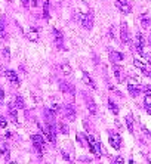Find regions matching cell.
Wrapping results in <instances>:
<instances>
[{"mask_svg":"<svg viewBox=\"0 0 151 164\" xmlns=\"http://www.w3.org/2000/svg\"><path fill=\"white\" fill-rule=\"evenodd\" d=\"M76 18L79 19V22L80 25L86 28V30H91L93 25V18H92V13H80V12H77L76 13Z\"/></svg>","mask_w":151,"mask_h":164,"instance_id":"6da1fadb","label":"cell"},{"mask_svg":"<svg viewBox=\"0 0 151 164\" xmlns=\"http://www.w3.org/2000/svg\"><path fill=\"white\" fill-rule=\"evenodd\" d=\"M31 142H33L34 148L40 152V155H43L45 148H46V142L43 139V136H40V135H31Z\"/></svg>","mask_w":151,"mask_h":164,"instance_id":"7a4b0ae2","label":"cell"},{"mask_svg":"<svg viewBox=\"0 0 151 164\" xmlns=\"http://www.w3.org/2000/svg\"><path fill=\"white\" fill-rule=\"evenodd\" d=\"M120 39L123 43H129L130 41V33H129V28H127V24L123 22L122 27H120Z\"/></svg>","mask_w":151,"mask_h":164,"instance_id":"3957f363","label":"cell"},{"mask_svg":"<svg viewBox=\"0 0 151 164\" xmlns=\"http://www.w3.org/2000/svg\"><path fill=\"white\" fill-rule=\"evenodd\" d=\"M59 89H61V92H64L65 95H74L76 93V89L70 84V83H67V82H59Z\"/></svg>","mask_w":151,"mask_h":164,"instance_id":"277c9868","label":"cell"},{"mask_svg":"<svg viewBox=\"0 0 151 164\" xmlns=\"http://www.w3.org/2000/svg\"><path fill=\"white\" fill-rule=\"evenodd\" d=\"M116 6H117L123 13H130V10H132V8H130V5H129L127 0H116Z\"/></svg>","mask_w":151,"mask_h":164,"instance_id":"5b68a950","label":"cell"},{"mask_svg":"<svg viewBox=\"0 0 151 164\" xmlns=\"http://www.w3.org/2000/svg\"><path fill=\"white\" fill-rule=\"evenodd\" d=\"M5 75H6V78H8V80L12 83V84L19 86V78H18L17 73H15L14 70H6V71H5Z\"/></svg>","mask_w":151,"mask_h":164,"instance_id":"8992f818","label":"cell"},{"mask_svg":"<svg viewBox=\"0 0 151 164\" xmlns=\"http://www.w3.org/2000/svg\"><path fill=\"white\" fill-rule=\"evenodd\" d=\"M64 115L65 118H68L70 121H74L76 120V109L73 105H65L64 107Z\"/></svg>","mask_w":151,"mask_h":164,"instance_id":"52a82bcc","label":"cell"},{"mask_svg":"<svg viewBox=\"0 0 151 164\" xmlns=\"http://www.w3.org/2000/svg\"><path fill=\"white\" fill-rule=\"evenodd\" d=\"M110 143H111V147L114 148V149H120V142H122V139H120V135H117V133H110Z\"/></svg>","mask_w":151,"mask_h":164,"instance_id":"ba28073f","label":"cell"},{"mask_svg":"<svg viewBox=\"0 0 151 164\" xmlns=\"http://www.w3.org/2000/svg\"><path fill=\"white\" fill-rule=\"evenodd\" d=\"M53 37H55V44H56V48H58V49H62V48H64V36L59 33L56 28L53 30Z\"/></svg>","mask_w":151,"mask_h":164,"instance_id":"9c48e42d","label":"cell"},{"mask_svg":"<svg viewBox=\"0 0 151 164\" xmlns=\"http://www.w3.org/2000/svg\"><path fill=\"white\" fill-rule=\"evenodd\" d=\"M113 73L116 75V78H117V82H123V78H125V73H123V68L117 64H114L113 65Z\"/></svg>","mask_w":151,"mask_h":164,"instance_id":"30bf717a","label":"cell"},{"mask_svg":"<svg viewBox=\"0 0 151 164\" xmlns=\"http://www.w3.org/2000/svg\"><path fill=\"white\" fill-rule=\"evenodd\" d=\"M84 101H86V105H87L89 113H91L92 115H95L96 113H98V111H96V104L92 101V98H91V96H86V98H84Z\"/></svg>","mask_w":151,"mask_h":164,"instance_id":"8fae6325","label":"cell"},{"mask_svg":"<svg viewBox=\"0 0 151 164\" xmlns=\"http://www.w3.org/2000/svg\"><path fill=\"white\" fill-rule=\"evenodd\" d=\"M110 59H111V62H114V64H118V62H122L125 56H123V53H120V52H116V50H113V52H110Z\"/></svg>","mask_w":151,"mask_h":164,"instance_id":"7c38bea8","label":"cell"},{"mask_svg":"<svg viewBox=\"0 0 151 164\" xmlns=\"http://www.w3.org/2000/svg\"><path fill=\"white\" fill-rule=\"evenodd\" d=\"M134 65L136 67V68H139V70H141V71H142V73L145 74L147 77H151V73L148 71V70H147V67L144 65V64L141 62V61H138V59H134Z\"/></svg>","mask_w":151,"mask_h":164,"instance_id":"4fadbf2b","label":"cell"},{"mask_svg":"<svg viewBox=\"0 0 151 164\" xmlns=\"http://www.w3.org/2000/svg\"><path fill=\"white\" fill-rule=\"evenodd\" d=\"M8 109H9V114H10V117H12V121L14 123H18V117H17V107L14 105V102H10L8 105Z\"/></svg>","mask_w":151,"mask_h":164,"instance_id":"5bb4252c","label":"cell"},{"mask_svg":"<svg viewBox=\"0 0 151 164\" xmlns=\"http://www.w3.org/2000/svg\"><path fill=\"white\" fill-rule=\"evenodd\" d=\"M14 105L17 107V109H24V108H25L24 99L21 98L19 95H17V96H15V99H14Z\"/></svg>","mask_w":151,"mask_h":164,"instance_id":"9a60e30c","label":"cell"},{"mask_svg":"<svg viewBox=\"0 0 151 164\" xmlns=\"http://www.w3.org/2000/svg\"><path fill=\"white\" fill-rule=\"evenodd\" d=\"M127 90L130 93V96H134V98H136V96L141 93V89H139L138 86H134V84H129V86H127Z\"/></svg>","mask_w":151,"mask_h":164,"instance_id":"2e32d148","label":"cell"},{"mask_svg":"<svg viewBox=\"0 0 151 164\" xmlns=\"http://www.w3.org/2000/svg\"><path fill=\"white\" fill-rule=\"evenodd\" d=\"M45 117H46L48 123H55V113L52 109H45Z\"/></svg>","mask_w":151,"mask_h":164,"instance_id":"e0dca14e","label":"cell"},{"mask_svg":"<svg viewBox=\"0 0 151 164\" xmlns=\"http://www.w3.org/2000/svg\"><path fill=\"white\" fill-rule=\"evenodd\" d=\"M27 39L30 41H39V33H37L36 30H31V31H28V34H27Z\"/></svg>","mask_w":151,"mask_h":164,"instance_id":"ac0fdd59","label":"cell"},{"mask_svg":"<svg viewBox=\"0 0 151 164\" xmlns=\"http://www.w3.org/2000/svg\"><path fill=\"white\" fill-rule=\"evenodd\" d=\"M59 70H61V73L64 74V75H70L71 71H73L71 67L68 65V64H61V65H59Z\"/></svg>","mask_w":151,"mask_h":164,"instance_id":"d6986e66","label":"cell"},{"mask_svg":"<svg viewBox=\"0 0 151 164\" xmlns=\"http://www.w3.org/2000/svg\"><path fill=\"white\" fill-rule=\"evenodd\" d=\"M83 80H84V83H86L87 86H91L92 89H96V84H95V82H93L92 78H91V77H89V75H87L86 73L83 74Z\"/></svg>","mask_w":151,"mask_h":164,"instance_id":"ffe728a7","label":"cell"},{"mask_svg":"<svg viewBox=\"0 0 151 164\" xmlns=\"http://www.w3.org/2000/svg\"><path fill=\"white\" fill-rule=\"evenodd\" d=\"M0 37L2 39H6V30H5V18H0Z\"/></svg>","mask_w":151,"mask_h":164,"instance_id":"44dd1931","label":"cell"},{"mask_svg":"<svg viewBox=\"0 0 151 164\" xmlns=\"http://www.w3.org/2000/svg\"><path fill=\"white\" fill-rule=\"evenodd\" d=\"M43 17L49 18V0H43Z\"/></svg>","mask_w":151,"mask_h":164,"instance_id":"7402d4cb","label":"cell"},{"mask_svg":"<svg viewBox=\"0 0 151 164\" xmlns=\"http://www.w3.org/2000/svg\"><path fill=\"white\" fill-rule=\"evenodd\" d=\"M126 124H127V130L132 133V132H134V118H132V115L130 114L126 117Z\"/></svg>","mask_w":151,"mask_h":164,"instance_id":"603a6c76","label":"cell"},{"mask_svg":"<svg viewBox=\"0 0 151 164\" xmlns=\"http://www.w3.org/2000/svg\"><path fill=\"white\" fill-rule=\"evenodd\" d=\"M108 107H110L111 113H113L114 115H117V114H118V108H117V105H116V104H114V102H113L111 99L108 101Z\"/></svg>","mask_w":151,"mask_h":164,"instance_id":"cb8c5ba5","label":"cell"},{"mask_svg":"<svg viewBox=\"0 0 151 164\" xmlns=\"http://www.w3.org/2000/svg\"><path fill=\"white\" fill-rule=\"evenodd\" d=\"M2 55H3V58H5V61H10V52H9V48H3Z\"/></svg>","mask_w":151,"mask_h":164,"instance_id":"d4e9b609","label":"cell"},{"mask_svg":"<svg viewBox=\"0 0 151 164\" xmlns=\"http://www.w3.org/2000/svg\"><path fill=\"white\" fill-rule=\"evenodd\" d=\"M59 132H61L62 135H68V126L64 123H59Z\"/></svg>","mask_w":151,"mask_h":164,"instance_id":"484cf974","label":"cell"},{"mask_svg":"<svg viewBox=\"0 0 151 164\" xmlns=\"http://www.w3.org/2000/svg\"><path fill=\"white\" fill-rule=\"evenodd\" d=\"M141 24H142V28H148V27L151 25V21L148 19V18L142 17V19H141Z\"/></svg>","mask_w":151,"mask_h":164,"instance_id":"4316f807","label":"cell"},{"mask_svg":"<svg viewBox=\"0 0 151 164\" xmlns=\"http://www.w3.org/2000/svg\"><path fill=\"white\" fill-rule=\"evenodd\" d=\"M0 154H2V155H3V158H5V160H9V149L8 148H2V151H0Z\"/></svg>","mask_w":151,"mask_h":164,"instance_id":"83f0119b","label":"cell"},{"mask_svg":"<svg viewBox=\"0 0 151 164\" xmlns=\"http://www.w3.org/2000/svg\"><path fill=\"white\" fill-rule=\"evenodd\" d=\"M6 126H8V121H6V118H5L3 115H0V127H2V129H5Z\"/></svg>","mask_w":151,"mask_h":164,"instance_id":"f1b7e54d","label":"cell"},{"mask_svg":"<svg viewBox=\"0 0 151 164\" xmlns=\"http://www.w3.org/2000/svg\"><path fill=\"white\" fill-rule=\"evenodd\" d=\"M50 109H52V111H53V113H58V111H59V105H58V104H53V105H52V108H50Z\"/></svg>","mask_w":151,"mask_h":164,"instance_id":"f546056e","label":"cell"},{"mask_svg":"<svg viewBox=\"0 0 151 164\" xmlns=\"http://www.w3.org/2000/svg\"><path fill=\"white\" fill-rule=\"evenodd\" d=\"M21 3H22V6H24V8H28L31 2H30V0H21Z\"/></svg>","mask_w":151,"mask_h":164,"instance_id":"4dcf8cb0","label":"cell"},{"mask_svg":"<svg viewBox=\"0 0 151 164\" xmlns=\"http://www.w3.org/2000/svg\"><path fill=\"white\" fill-rule=\"evenodd\" d=\"M5 98V90L3 89H0V104H2V99Z\"/></svg>","mask_w":151,"mask_h":164,"instance_id":"1f68e13d","label":"cell"},{"mask_svg":"<svg viewBox=\"0 0 151 164\" xmlns=\"http://www.w3.org/2000/svg\"><path fill=\"white\" fill-rule=\"evenodd\" d=\"M114 161H116V163H123L125 160H123V157H117V158H116Z\"/></svg>","mask_w":151,"mask_h":164,"instance_id":"d6a6232c","label":"cell"},{"mask_svg":"<svg viewBox=\"0 0 151 164\" xmlns=\"http://www.w3.org/2000/svg\"><path fill=\"white\" fill-rule=\"evenodd\" d=\"M145 93H147V95H151V86H147V87H145Z\"/></svg>","mask_w":151,"mask_h":164,"instance_id":"836d02e7","label":"cell"},{"mask_svg":"<svg viewBox=\"0 0 151 164\" xmlns=\"http://www.w3.org/2000/svg\"><path fill=\"white\" fill-rule=\"evenodd\" d=\"M31 5H33V6H37V5H39V2H37V0H31Z\"/></svg>","mask_w":151,"mask_h":164,"instance_id":"e575fe53","label":"cell"},{"mask_svg":"<svg viewBox=\"0 0 151 164\" xmlns=\"http://www.w3.org/2000/svg\"><path fill=\"white\" fill-rule=\"evenodd\" d=\"M150 41H151V34H150Z\"/></svg>","mask_w":151,"mask_h":164,"instance_id":"d590c367","label":"cell"}]
</instances>
